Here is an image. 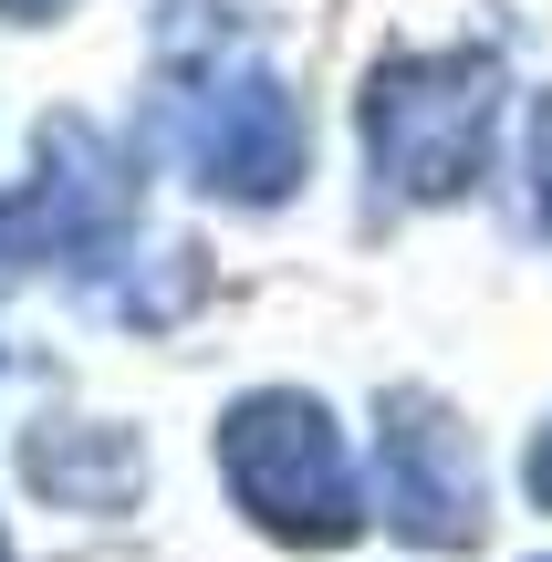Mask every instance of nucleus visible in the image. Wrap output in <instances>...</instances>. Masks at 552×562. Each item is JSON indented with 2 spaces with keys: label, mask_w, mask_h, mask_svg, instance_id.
Masks as SVG:
<instances>
[{
  "label": "nucleus",
  "mask_w": 552,
  "mask_h": 562,
  "mask_svg": "<svg viewBox=\"0 0 552 562\" xmlns=\"http://www.w3.org/2000/svg\"><path fill=\"white\" fill-rule=\"evenodd\" d=\"M219 480L271 542L292 552H345L365 531V490H354L345 427L324 417V396L303 385H261L219 417Z\"/></svg>",
  "instance_id": "1"
},
{
  "label": "nucleus",
  "mask_w": 552,
  "mask_h": 562,
  "mask_svg": "<svg viewBox=\"0 0 552 562\" xmlns=\"http://www.w3.org/2000/svg\"><path fill=\"white\" fill-rule=\"evenodd\" d=\"M500 136V53H396L365 74V157L386 199H470Z\"/></svg>",
  "instance_id": "2"
},
{
  "label": "nucleus",
  "mask_w": 552,
  "mask_h": 562,
  "mask_svg": "<svg viewBox=\"0 0 552 562\" xmlns=\"http://www.w3.org/2000/svg\"><path fill=\"white\" fill-rule=\"evenodd\" d=\"M375 510L407 531L417 552H470L491 531V490H480V448L428 385H396L375 406Z\"/></svg>",
  "instance_id": "3"
},
{
  "label": "nucleus",
  "mask_w": 552,
  "mask_h": 562,
  "mask_svg": "<svg viewBox=\"0 0 552 562\" xmlns=\"http://www.w3.org/2000/svg\"><path fill=\"white\" fill-rule=\"evenodd\" d=\"M136 220V178L83 115L42 125V178L21 199H0V271L21 261H104Z\"/></svg>",
  "instance_id": "4"
},
{
  "label": "nucleus",
  "mask_w": 552,
  "mask_h": 562,
  "mask_svg": "<svg viewBox=\"0 0 552 562\" xmlns=\"http://www.w3.org/2000/svg\"><path fill=\"white\" fill-rule=\"evenodd\" d=\"M188 167H199V188L229 199V209H282L292 188H303V167H313V125H303V104H292V83L261 74V63H240V74H219L209 94H188Z\"/></svg>",
  "instance_id": "5"
},
{
  "label": "nucleus",
  "mask_w": 552,
  "mask_h": 562,
  "mask_svg": "<svg viewBox=\"0 0 552 562\" xmlns=\"http://www.w3.org/2000/svg\"><path fill=\"white\" fill-rule=\"evenodd\" d=\"M32 480L53 490V501L115 510L125 490L146 480V459H136V438H115V427H53V438H32Z\"/></svg>",
  "instance_id": "6"
},
{
  "label": "nucleus",
  "mask_w": 552,
  "mask_h": 562,
  "mask_svg": "<svg viewBox=\"0 0 552 562\" xmlns=\"http://www.w3.org/2000/svg\"><path fill=\"white\" fill-rule=\"evenodd\" d=\"M532 209H542V229H552V94H542V115H532Z\"/></svg>",
  "instance_id": "7"
},
{
  "label": "nucleus",
  "mask_w": 552,
  "mask_h": 562,
  "mask_svg": "<svg viewBox=\"0 0 552 562\" xmlns=\"http://www.w3.org/2000/svg\"><path fill=\"white\" fill-rule=\"evenodd\" d=\"M521 480H532V501L552 510V417H542V438H532V469H521Z\"/></svg>",
  "instance_id": "8"
},
{
  "label": "nucleus",
  "mask_w": 552,
  "mask_h": 562,
  "mask_svg": "<svg viewBox=\"0 0 552 562\" xmlns=\"http://www.w3.org/2000/svg\"><path fill=\"white\" fill-rule=\"evenodd\" d=\"M53 11H74V0H0V21H53Z\"/></svg>",
  "instance_id": "9"
},
{
  "label": "nucleus",
  "mask_w": 552,
  "mask_h": 562,
  "mask_svg": "<svg viewBox=\"0 0 552 562\" xmlns=\"http://www.w3.org/2000/svg\"><path fill=\"white\" fill-rule=\"evenodd\" d=\"M0 562H11V542H0Z\"/></svg>",
  "instance_id": "10"
}]
</instances>
